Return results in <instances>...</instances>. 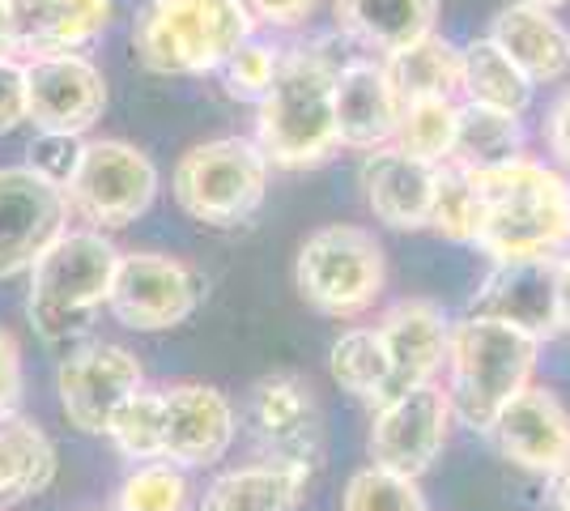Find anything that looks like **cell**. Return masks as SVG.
<instances>
[{"label":"cell","mask_w":570,"mask_h":511,"mask_svg":"<svg viewBox=\"0 0 570 511\" xmlns=\"http://www.w3.org/2000/svg\"><path fill=\"white\" fill-rule=\"evenodd\" d=\"M13 56V22H9V0H0V60Z\"/></svg>","instance_id":"43"},{"label":"cell","mask_w":570,"mask_h":511,"mask_svg":"<svg viewBox=\"0 0 570 511\" xmlns=\"http://www.w3.org/2000/svg\"><path fill=\"white\" fill-rule=\"evenodd\" d=\"M490 439L502 461H511L523 473L553 478L562 464H570V410L567 401L546 384L528 389L494 417Z\"/></svg>","instance_id":"18"},{"label":"cell","mask_w":570,"mask_h":511,"mask_svg":"<svg viewBox=\"0 0 570 511\" xmlns=\"http://www.w3.org/2000/svg\"><path fill=\"white\" fill-rule=\"evenodd\" d=\"M13 51H81L111 26V0H9Z\"/></svg>","instance_id":"22"},{"label":"cell","mask_w":570,"mask_h":511,"mask_svg":"<svg viewBox=\"0 0 570 511\" xmlns=\"http://www.w3.org/2000/svg\"><path fill=\"white\" fill-rule=\"evenodd\" d=\"M455 98H422V102H404L401 124H396V141L392 146L422 158L430 167L452 163L455 146Z\"/></svg>","instance_id":"31"},{"label":"cell","mask_w":570,"mask_h":511,"mask_svg":"<svg viewBox=\"0 0 570 511\" xmlns=\"http://www.w3.org/2000/svg\"><path fill=\"white\" fill-rule=\"evenodd\" d=\"M247 39H256L247 0H149L132 26L141 65L163 77L217 73Z\"/></svg>","instance_id":"5"},{"label":"cell","mask_w":570,"mask_h":511,"mask_svg":"<svg viewBox=\"0 0 570 511\" xmlns=\"http://www.w3.org/2000/svg\"><path fill=\"white\" fill-rule=\"evenodd\" d=\"M107 111V81L86 51L26 60V120L39 132L86 137Z\"/></svg>","instance_id":"14"},{"label":"cell","mask_w":570,"mask_h":511,"mask_svg":"<svg viewBox=\"0 0 570 511\" xmlns=\"http://www.w3.org/2000/svg\"><path fill=\"white\" fill-rule=\"evenodd\" d=\"M328 371L341 389L366 401L371 410L383 405V392H387V354H383V341L375 333V324H354L333 341V354H328Z\"/></svg>","instance_id":"29"},{"label":"cell","mask_w":570,"mask_h":511,"mask_svg":"<svg viewBox=\"0 0 570 511\" xmlns=\"http://www.w3.org/2000/svg\"><path fill=\"white\" fill-rule=\"evenodd\" d=\"M51 482H56L51 439L26 417H4L0 422V508L39 499Z\"/></svg>","instance_id":"26"},{"label":"cell","mask_w":570,"mask_h":511,"mask_svg":"<svg viewBox=\"0 0 570 511\" xmlns=\"http://www.w3.org/2000/svg\"><path fill=\"white\" fill-rule=\"evenodd\" d=\"M282 69V51L264 39H247L235 56H226V65L217 69L222 73V86L230 98H243V102H261L273 86V77Z\"/></svg>","instance_id":"35"},{"label":"cell","mask_w":570,"mask_h":511,"mask_svg":"<svg viewBox=\"0 0 570 511\" xmlns=\"http://www.w3.org/2000/svg\"><path fill=\"white\" fill-rule=\"evenodd\" d=\"M452 426L455 414L443 380L404 392L396 401H383L371 410V431H366L371 464L422 482V473H430V464L443 456Z\"/></svg>","instance_id":"11"},{"label":"cell","mask_w":570,"mask_h":511,"mask_svg":"<svg viewBox=\"0 0 570 511\" xmlns=\"http://www.w3.org/2000/svg\"><path fill=\"white\" fill-rule=\"evenodd\" d=\"M336 137L350 149H383L396 141L401 98L380 56H354L336 65Z\"/></svg>","instance_id":"19"},{"label":"cell","mask_w":570,"mask_h":511,"mask_svg":"<svg viewBox=\"0 0 570 511\" xmlns=\"http://www.w3.org/2000/svg\"><path fill=\"white\" fill-rule=\"evenodd\" d=\"M532 81L511 65V56L485 35L460 48V102L494 107L507 116H523L532 102Z\"/></svg>","instance_id":"25"},{"label":"cell","mask_w":570,"mask_h":511,"mask_svg":"<svg viewBox=\"0 0 570 511\" xmlns=\"http://www.w3.org/2000/svg\"><path fill=\"white\" fill-rule=\"evenodd\" d=\"M0 511H4V508H0Z\"/></svg>","instance_id":"46"},{"label":"cell","mask_w":570,"mask_h":511,"mask_svg":"<svg viewBox=\"0 0 570 511\" xmlns=\"http://www.w3.org/2000/svg\"><path fill=\"white\" fill-rule=\"evenodd\" d=\"M238 422L247 435L256 439L261 456L289 464H315L324 461V410L320 396L303 375L294 371H273L252 384Z\"/></svg>","instance_id":"10"},{"label":"cell","mask_w":570,"mask_h":511,"mask_svg":"<svg viewBox=\"0 0 570 511\" xmlns=\"http://www.w3.org/2000/svg\"><path fill=\"white\" fill-rule=\"evenodd\" d=\"M119 252L102 230H65L39 265L30 268V298L26 312L39 337L51 345H77L107 312L111 282H116Z\"/></svg>","instance_id":"4"},{"label":"cell","mask_w":570,"mask_h":511,"mask_svg":"<svg viewBox=\"0 0 570 511\" xmlns=\"http://www.w3.org/2000/svg\"><path fill=\"white\" fill-rule=\"evenodd\" d=\"M175 200L191 222L230 230L264 205L268 158L252 137H214L175 163Z\"/></svg>","instance_id":"7"},{"label":"cell","mask_w":570,"mask_h":511,"mask_svg":"<svg viewBox=\"0 0 570 511\" xmlns=\"http://www.w3.org/2000/svg\"><path fill=\"white\" fill-rule=\"evenodd\" d=\"M549 508L570 511V464H562V469L549 478Z\"/></svg>","instance_id":"42"},{"label":"cell","mask_w":570,"mask_h":511,"mask_svg":"<svg viewBox=\"0 0 570 511\" xmlns=\"http://www.w3.org/2000/svg\"><path fill=\"white\" fill-rule=\"evenodd\" d=\"M22 405V345L9 328H0V422Z\"/></svg>","instance_id":"37"},{"label":"cell","mask_w":570,"mask_h":511,"mask_svg":"<svg viewBox=\"0 0 570 511\" xmlns=\"http://www.w3.org/2000/svg\"><path fill=\"white\" fill-rule=\"evenodd\" d=\"M205 298V277L163 252H124L111 282L107 312L132 333H167L196 316Z\"/></svg>","instance_id":"9"},{"label":"cell","mask_w":570,"mask_h":511,"mask_svg":"<svg viewBox=\"0 0 570 511\" xmlns=\"http://www.w3.org/2000/svg\"><path fill=\"white\" fill-rule=\"evenodd\" d=\"M537 363H541V341L520 328L481 316L452 320L443 389L455 422L490 435L494 417L532 384Z\"/></svg>","instance_id":"2"},{"label":"cell","mask_w":570,"mask_h":511,"mask_svg":"<svg viewBox=\"0 0 570 511\" xmlns=\"http://www.w3.org/2000/svg\"><path fill=\"white\" fill-rule=\"evenodd\" d=\"M490 39L511 56V65L532 86H553V81L570 77V30L553 9L507 4L494 18Z\"/></svg>","instance_id":"23"},{"label":"cell","mask_w":570,"mask_h":511,"mask_svg":"<svg viewBox=\"0 0 570 511\" xmlns=\"http://www.w3.org/2000/svg\"><path fill=\"white\" fill-rule=\"evenodd\" d=\"M473 175L481 200L476 247L490 261H541L570 247V175L541 158H515Z\"/></svg>","instance_id":"1"},{"label":"cell","mask_w":570,"mask_h":511,"mask_svg":"<svg viewBox=\"0 0 570 511\" xmlns=\"http://www.w3.org/2000/svg\"><path fill=\"white\" fill-rule=\"evenodd\" d=\"M69 209L86 222L90 230H119L128 222H137L158 196V167L149 163V154L116 137L86 141L81 167L65 188Z\"/></svg>","instance_id":"8"},{"label":"cell","mask_w":570,"mask_h":511,"mask_svg":"<svg viewBox=\"0 0 570 511\" xmlns=\"http://www.w3.org/2000/svg\"><path fill=\"white\" fill-rule=\"evenodd\" d=\"M69 196L30 167H0V282L30 273L69 230Z\"/></svg>","instance_id":"13"},{"label":"cell","mask_w":570,"mask_h":511,"mask_svg":"<svg viewBox=\"0 0 570 511\" xmlns=\"http://www.w3.org/2000/svg\"><path fill=\"white\" fill-rule=\"evenodd\" d=\"M238 439L235 401L214 384H163V461L179 469H214Z\"/></svg>","instance_id":"15"},{"label":"cell","mask_w":570,"mask_h":511,"mask_svg":"<svg viewBox=\"0 0 570 511\" xmlns=\"http://www.w3.org/2000/svg\"><path fill=\"white\" fill-rule=\"evenodd\" d=\"M188 469L170 461H145L124 473L116 490V511H196Z\"/></svg>","instance_id":"30"},{"label":"cell","mask_w":570,"mask_h":511,"mask_svg":"<svg viewBox=\"0 0 570 511\" xmlns=\"http://www.w3.org/2000/svg\"><path fill=\"white\" fill-rule=\"evenodd\" d=\"M341 511H430V503L417 478L366 464L341 490Z\"/></svg>","instance_id":"34"},{"label":"cell","mask_w":570,"mask_h":511,"mask_svg":"<svg viewBox=\"0 0 570 511\" xmlns=\"http://www.w3.org/2000/svg\"><path fill=\"white\" fill-rule=\"evenodd\" d=\"M523 158V120L494 107L460 102L455 111V146L452 163L464 170H490Z\"/></svg>","instance_id":"27"},{"label":"cell","mask_w":570,"mask_h":511,"mask_svg":"<svg viewBox=\"0 0 570 511\" xmlns=\"http://www.w3.org/2000/svg\"><path fill=\"white\" fill-rule=\"evenodd\" d=\"M511 4H532V9H562V4H570V0H511Z\"/></svg>","instance_id":"44"},{"label":"cell","mask_w":570,"mask_h":511,"mask_svg":"<svg viewBox=\"0 0 570 511\" xmlns=\"http://www.w3.org/2000/svg\"><path fill=\"white\" fill-rule=\"evenodd\" d=\"M256 26H268V30H294L303 26L320 9V0H247Z\"/></svg>","instance_id":"39"},{"label":"cell","mask_w":570,"mask_h":511,"mask_svg":"<svg viewBox=\"0 0 570 511\" xmlns=\"http://www.w3.org/2000/svg\"><path fill=\"white\" fill-rule=\"evenodd\" d=\"M375 333H380L383 354H387V392H383V401H396L404 392L443 380L452 320L439 303L401 298L380 316Z\"/></svg>","instance_id":"17"},{"label":"cell","mask_w":570,"mask_h":511,"mask_svg":"<svg viewBox=\"0 0 570 511\" xmlns=\"http://www.w3.org/2000/svg\"><path fill=\"white\" fill-rule=\"evenodd\" d=\"M26 120V65L22 60H0V137L13 132Z\"/></svg>","instance_id":"38"},{"label":"cell","mask_w":570,"mask_h":511,"mask_svg":"<svg viewBox=\"0 0 570 511\" xmlns=\"http://www.w3.org/2000/svg\"><path fill=\"white\" fill-rule=\"evenodd\" d=\"M464 316L499 320L546 345L562 333L558 316V256L541 261H494L481 277L476 294L469 298Z\"/></svg>","instance_id":"16"},{"label":"cell","mask_w":570,"mask_h":511,"mask_svg":"<svg viewBox=\"0 0 570 511\" xmlns=\"http://www.w3.org/2000/svg\"><path fill=\"white\" fill-rule=\"evenodd\" d=\"M107 439L128 464L163 461V389L132 392L124 405L116 410Z\"/></svg>","instance_id":"33"},{"label":"cell","mask_w":570,"mask_h":511,"mask_svg":"<svg viewBox=\"0 0 570 511\" xmlns=\"http://www.w3.org/2000/svg\"><path fill=\"white\" fill-rule=\"evenodd\" d=\"M294 286L303 294V303L324 316H366L387 286V256L371 230L333 222L303 239L294 261Z\"/></svg>","instance_id":"6"},{"label":"cell","mask_w":570,"mask_h":511,"mask_svg":"<svg viewBox=\"0 0 570 511\" xmlns=\"http://www.w3.org/2000/svg\"><path fill=\"white\" fill-rule=\"evenodd\" d=\"M434 170L430 163L404 154L396 146L371 149L362 158V193L375 222L392 230H426L430 226V196H434Z\"/></svg>","instance_id":"20"},{"label":"cell","mask_w":570,"mask_h":511,"mask_svg":"<svg viewBox=\"0 0 570 511\" xmlns=\"http://www.w3.org/2000/svg\"><path fill=\"white\" fill-rule=\"evenodd\" d=\"M145 389L141 358L116 345V341H81L65 354V363L56 371V392H60V410L81 435H107L116 410Z\"/></svg>","instance_id":"12"},{"label":"cell","mask_w":570,"mask_h":511,"mask_svg":"<svg viewBox=\"0 0 570 511\" xmlns=\"http://www.w3.org/2000/svg\"><path fill=\"white\" fill-rule=\"evenodd\" d=\"M558 316H562V333H570V247L558 252Z\"/></svg>","instance_id":"41"},{"label":"cell","mask_w":570,"mask_h":511,"mask_svg":"<svg viewBox=\"0 0 570 511\" xmlns=\"http://www.w3.org/2000/svg\"><path fill=\"white\" fill-rule=\"evenodd\" d=\"M383 69H387V81L401 98V107L404 102H422V98L460 95V48H452L439 35H426L422 43L387 56Z\"/></svg>","instance_id":"28"},{"label":"cell","mask_w":570,"mask_h":511,"mask_svg":"<svg viewBox=\"0 0 570 511\" xmlns=\"http://www.w3.org/2000/svg\"><path fill=\"white\" fill-rule=\"evenodd\" d=\"M90 511H116V508H90Z\"/></svg>","instance_id":"45"},{"label":"cell","mask_w":570,"mask_h":511,"mask_svg":"<svg viewBox=\"0 0 570 511\" xmlns=\"http://www.w3.org/2000/svg\"><path fill=\"white\" fill-rule=\"evenodd\" d=\"M333 13L341 35L387 60L434 35L439 0H333Z\"/></svg>","instance_id":"24"},{"label":"cell","mask_w":570,"mask_h":511,"mask_svg":"<svg viewBox=\"0 0 570 511\" xmlns=\"http://www.w3.org/2000/svg\"><path fill=\"white\" fill-rule=\"evenodd\" d=\"M81 154H86V141L81 137H56V132H39L30 141V163L26 167L35 175H43L56 188H69L77 167H81Z\"/></svg>","instance_id":"36"},{"label":"cell","mask_w":570,"mask_h":511,"mask_svg":"<svg viewBox=\"0 0 570 511\" xmlns=\"http://www.w3.org/2000/svg\"><path fill=\"white\" fill-rule=\"evenodd\" d=\"M430 230L452 239V244H473L481 230V200H476L473 175L455 163H443L434 170V196H430Z\"/></svg>","instance_id":"32"},{"label":"cell","mask_w":570,"mask_h":511,"mask_svg":"<svg viewBox=\"0 0 570 511\" xmlns=\"http://www.w3.org/2000/svg\"><path fill=\"white\" fill-rule=\"evenodd\" d=\"M546 146L549 154L558 158V167L570 170V90L553 107H549V120H546Z\"/></svg>","instance_id":"40"},{"label":"cell","mask_w":570,"mask_h":511,"mask_svg":"<svg viewBox=\"0 0 570 511\" xmlns=\"http://www.w3.org/2000/svg\"><path fill=\"white\" fill-rule=\"evenodd\" d=\"M333 95L336 65L307 48L285 51L268 95L256 102V146L268 167L303 170L333 158L341 149Z\"/></svg>","instance_id":"3"},{"label":"cell","mask_w":570,"mask_h":511,"mask_svg":"<svg viewBox=\"0 0 570 511\" xmlns=\"http://www.w3.org/2000/svg\"><path fill=\"white\" fill-rule=\"evenodd\" d=\"M315 469L256 456L217 473L196 499V511H303Z\"/></svg>","instance_id":"21"}]
</instances>
